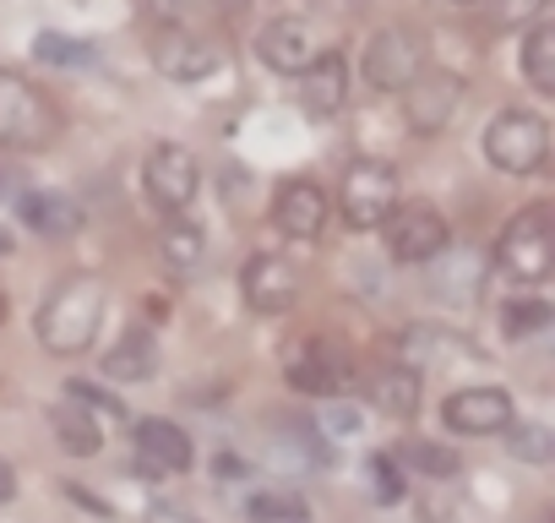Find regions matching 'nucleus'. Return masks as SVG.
<instances>
[{"mask_svg":"<svg viewBox=\"0 0 555 523\" xmlns=\"http://www.w3.org/2000/svg\"><path fill=\"white\" fill-rule=\"evenodd\" d=\"M7 251H12V234H7V229H0V256H7Z\"/></svg>","mask_w":555,"mask_h":523,"instance_id":"36","label":"nucleus"},{"mask_svg":"<svg viewBox=\"0 0 555 523\" xmlns=\"http://www.w3.org/2000/svg\"><path fill=\"white\" fill-rule=\"evenodd\" d=\"M544 7L550 0H490V17H495V28H528L544 17Z\"/></svg>","mask_w":555,"mask_h":523,"instance_id":"32","label":"nucleus"},{"mask_svg":"<svg viewBox=\"0 0 555 523\" xmlns=\"http://www.w3.org/2000/svg\"><path fill=\"white\" fill-rule=\"evenodd\" d=\"M447 7H474V0H447Z\"/></svg>","mask_w":555,"mask_h":523,"instance_id":"37","label":"nucleus"},{"mask_svg":"<svg viewBox=\"0 0 555 523\" xmlns=\"http://www.w3.org/2000/svg\"><path fill=\"white\" fill-rule=\"evenodd\" d=\"M50 425H55V442H61V447H66L72 458H93V452L104 447L93 409H82V404H72V398L50 409Z\"/></svg>","mask_w":555,"mask_h":523,"instance_id":"24","label":"nucleus"},{"mask_svg":"<svg viewBox=\"0 0 555 523\" xmlns=\"http://www.w3.org/2000/svg\"><path fill=\"white\" fill-rule=\"evenodd\" d=\"M17 496V474H12V463L0 458V501H12Z\"/></svg>","mask_w":555,"mask_h":523,"instance_id":"35","label":"nucleus"},{"mask_svg":"<svg viewBox=\"0 0 555 523\" xmlns=\"http://www.w3.org/2000/svg\"><path fill=\"white\" fill-rule=\"evenodd\" d=\"M501 328H506L512 339H522V333H544V328H550V306H544L539 295H528V301H512V306L501 311Z\"/></svg>","mask_w":555,"mask_h":523,"instance_id":"29","label":"nucleus"},{"mask_svg":"<svg viewBox=\"0 0 555 523\" xmlns=\"http://www.w3.org/2000/svg\"><path fill=\"white\" fill-rule=\"evenodd\" d=\"M522 77L533 93H555V23L539 17L522 34Z\"/></svg>","mask_w":555,"mask_h":523,"instance_id":"23","label":"nucleus"},{"mask_svg":"<svg viewBox=\"0 0 555 523\" xmlns=\"http://www.w3.org/2000/svg\"><path fill=\"white\" fill-rule=\"evenodd\" d=\"M34 55H39L44 66L77 72V66H93V61H99V44H93V39H66V34H39V39H34Z\"/></svg>","mask_w":555,"mask_h":523,"instance_id":"27","label":"nucleus"},{"mask_svg":"<svg viewBox=\"0 0 555 523\" xmlns=\"http://www.w3.org/2000/svg\"><path fill=\"white\" fill-rule=\"evenodd\" d=\"M403 490H409V480H403L398 458H392V452H376V458H371V496H376L382 507H392V501H403Z\"/></svg>","mask_w":555,"mask_h":523,"instance_id":"30","label":"nucleus"},{"mask_svg":"<svg viewBox=\"0 0 555 523\" xmlns=\"http://www.w3.org/2000/svg\"><path fill=\"white\" fill-rule=\"evenodd\" d=\"M284 382H289L295 393H306V398H349L354 366H349L333 344L311 339V344H300V349L284 360Z\"/></svg>","mask_w":555,"mask_h":523,"instance_id":"12","label":"nucleus"},{"mask_svg":"<svg viewBox=\"0 0 555 523\" xmlns=\"http://www.w3.org/2000/svg\"><path fill=\"white\" fill-rule=\"evenodd\" d=\"M147 55L169 82H207L223 66V44L202 28H153Z\"/></svg>","mask_w":555,"mask_h":523,"instance_id":"7","label":"nucleus"},{"mask_svg":"<svg viewBox=\"0 0 555 523\" xmlns=\"http://www.w3.org/2000/svg\"><path fill=\"white\" fill-rule=\"evenodd\" d=\"M360 66H365V82L376 93H403L425 72V50H420V39L409 28H376Z\"/></svg>","mask_w":555,"mask_h":523,"instance_id":"9","label":"nucleus"},{"mask_svg":"<svg viewBox=\"0 0 555 523\" xmlns=\"http://www.w3.org/2000/svg\"><path fill=\"white\" fill-rule=\"evenodd\" d=\"M158 371V339L147 328H131L109 355H104V377L109 382H147Z\"/></svg>","mask_w":555,"mask_h":523,"instance_id":"20","label":"nucleus"},{"mask_svg":"<svg viewBox=\"0 0 555 523\" xmlns=\"http://www.w3.org/2000/svg\"><path fill=\"white\" fill-rule=\"evenodd\" d=\"M360 420H365V414H360L349 398H327V409H322V431H327V436H354Z\"/></svg>","mask_w":555,"mask_h":523,"instance_id":"34","label":"nucleus"},{"mask_svg":"<svg viewBox=\"0 0 555 523\" xmlns=\"http://www.w3.org/2000/svg\"><path fill=\"white\" fill-rule=\"evenodd\" d=\"M430 268V284L447 295V301H474L479 295V279H485V256L479 251H441V256H430L425 262Z\"/></svg>","mask_w":555,"mask_h":523,"instance_id":"19","label":"nucleus"},{"mask_svg":"<svg viewBox=\"0 0 555 523\" xmlns=\"http://www.w3.org/2000/svg\"><path fill=\"white\" fill-rule=\"evenodd\" d=\"M245 518L250 523H306L311 501L295 490H256V496H245Z\"/></svg>","mask_w":555,"mask_h":523,"instance_id":"25","label":"nucleus"},{"mask_svg":"<svg viewBox=\"0 0 555 523\" xmlns=\"http://www.w3.org/2000/svg\"><path fill=\"white\" fill-rule=\"evenodd\" d=\"M17 213H23V224H28L34 234H50V240L82 229V207H77L66 191H23V196H17Z\"/></svg>","mask_w":555,"mask_h":523,"instance_id":"18","label":"nucleus"},{"mask_svg":"<svg viewBox=\"0 0 555 523\" xmlns=\"http://www.w3.org/2000/svg\"><path fill=\"white\" fill-rule=\"evenodd\" d=\"M398 458L409 463V469H420L425 480H452L457 469H463V458H457V447H447V442H403L398 447Z\"/></svg>","mask_w":555,"mask_h":523,"instance_id":"26","label":"nucleus"},{"mask_svg":"<svg viewBox=\"0 0 555 523\" xmlns=\"http://www.w3.org/2000/svg\"><path fill=\"white\" fill-rule=\"evenodd\" d=\"M420 398H425V377L414 366H387L371 387V404L387 414V420H409L420 414Z\"/></svg>","mask_w":555,"mask_h":523,"instance_id":"21","label":"nucleus"},{"mask_svg":"<svg viewBox=\"0 0 555 523\" xmlns=\"http://www.w3.org/2000/svg\"><path fill=\"white\" fill-rule=\"evenodd\" d=\"M506 447H512V458H522V463H550V458H555V436H550L544 425H533V420H512V425H506Z\"/></svg>","mask_w":555,"mask_h":523,"instance_id":"28","label":"nucleus"},{"mask_svg":"<svg viewBox=\"0 0 555 523\" xmlns=\"http://www.w3.org/2000/svg\"><path fill=\"white\" fill-rule=\"evenodd\" d=\"M104 306H109V290H104L99 273L61 279L44 295V306H39V322H34L39 328V344L50 355H82V349H93V339L104 328Z\"/></svg>","mask_w":555,"mask_h":523,"instance_id":"1","label":"nucleus"},{"mask_svg":"<svg viewBox=\"0 0 555 523\" xmlns=\"http://www.w3.org/2000/svg\"><path fill=\"white\" fill-rule=\"evenodd\" d=\"M447 218L430 207V202H398L392 213H387V251H392V262H403V268H425L430 256H441L447 251Z\"/></svg>","mask_w":555,"mask_h":523,"instance_id":"8","label":"nucleus"},{"mask_svg":"<svg viewBox=\"0 0 555 523\" xmlns=\"http://www.w3.org/2000/svg\"><path fill=\"white\" fill-rule=\"evenodd\" d=\"M66 398H72V404H82V409H99V414H109V420H120V414H126V404H120L115 393H104L99 382H66Z\"/></svg>","mask_w":555,"mask_h":523,"instance_id":"33","label":"nucleus"},{"mask_svg":"<svg viewBox=\"0 0 555 523\" xmlns=\"http://www.w3.org/2000/svg\"><path fill=\"white\" fill-rule=\"evenodd\" d=\"M398 207V169L387 158H354L338 180V213L349 229H382Z\"/></svg>","mask_w":555,"mask_h":523,"instance_id":"5","label":"nucleus"},{"mask_svg":"<svg viewBox=\"0 0 555 523\" xmlns=\"http://www.w3.org/2000/svg\"><path fill=\"white\" fill-rule=\"evenodd\" d=\"M495 268L512 284H544L555 268V234H550V207H522L506 234L495 240Z\"/></svg>","mask_w":555,"mask_h":523,"instance_id":"2","label":"nucleus"},{"mask_svg":"<svg viewBox=\"0 0 555 523\" xmlns=\"http://www.w3.org/2000/svg\"><path fill=\"white\" fill-rule=\"evenodd\" d=\"M158 256H164V268H169V273L191 279V273L202 268V256H207V234H202L191 218L169 213V224H164V234H158Z\"/></svg>","mask_w":555,"mask_h":523,"instance_id":"22","label":"nucleus"},{"mask_svg":"<svg viewBox=\"0 0 555 523\" xmlns=\"http://www.w3.org/2000/svg\"><path fill=\"white\" fill-rule=\"evenodd\" d=\"M240 295L250 311L261 317H278V311H289L295 295H300V273H295V262L284 256H272V251H256L245 268H240Z\"/></svg>","mask_w":555,"mask_h":523,"instance_id":"13","label":"nucleus"},{"mask_svg":"<svg viewBox=\"0 0 555 523\" xmlns=\"http://www.w3.org/2000/svg\"><path fill=\"white\" fill-rule=\"evenodd\" d=\"M398 99H403L409 131H414V137H436V131L452 120V110L463 104V77H457V72H441V66H425Z\"/></svg>","mask_w":555,"mask_h":523,"instance_id":"11","label":"nucleus"},{"mask_svg":"<svg viewBox=\"0 0 555 523\" xmlns=\"http://www.w3.org/2000/svg\"><path fill=\"white\" fill-rule=\"evenodd\" d=\"M142 191H147V202H153L158 213H185V207L196 202V191H202V164H196V153L180 148V142L147 148V158H142Z\"/></svg>","mask_w":555,"mask_h":523,"instance_id":"6","label":"nucleus"},{"mask_svg":"<svg viewBox=\"0 0 555 523\" xmlns=\"http://www.w3.org/2000/svg\"><path fill=\"white\" fill-rule=\"evenodd\" d=\"M137 463H142V474H185L191 469V436L175 425V420H158V414H147V420H137Z\"/></svg>","mask_w":555,"mask_h":523,"instance_id":"16","label":"nucleus"},{"mask_svg":"<svg viewBox=\"0 0 555 523\" xmlns=\"http://www.w3.org/2000/svg\"><path fill=\"white\" fill-rule=\"evenodd\" d=\"M550 153V126L544 115L533 110H501L490 126H485V158L501 169V175H533Z\"/></svg>","mask_w":555,"mask_h":523,"instance_id":"4","label":"nucleus"},{"mask_svg":"<svg viewBox=\"0 0 555 523\" xmlns=\"http://www.w3.org/2000/svg\"><path fill=\"white\" fill-rule=\"evenodd\" d=\"M196 7H207V0H142V12L158 28H196Z\"/></svg>","mask_w":555,"mask_h":523,"instance_id":"31","label":"nucleus"},{"mask_svg":"<svg viewBox=\"0 0 555 523\" xmlns=\"http://www.w3.org/2000/svg\"><path fill=\"white\" fill-rule=\"evenodd\" d=\"M61 131V110L17 72H0V148H44Z\"/></svg>","mask_w":555,"mask_h":523,"instance_id":"3","label":"nucleus"},{"mask_svg":"<svg viewBox=\"0 0 555 523\" xmlns=\"http://www.w3.org/2000/svg\"><path fill=\"white\" fill-rule=\"evenodd\" d=\"M256 55H261L267 72L300 77V72L322 55V44H317V28H311L306 17H272V23L256 34Z\"/></svg>","mask_w":555,"mask_h":523,"instance_id":"14","label":"nucleus"},{"mask_svg":"<svg viewBox=\"0 0 555 523\" xmlns=\"http://www.w3.org/2000/svg\"><path fill=\"white\" fill-rule=\"evenodd\" d=\"M517 420V404H512V393L506 387H457V393H447V404H441V425L452 431V436H501L506 425Z\"/></svg>","mask_w":555,"mask_h":523,"instance_id":"10","label":"nucleus"},{"mask_svg":"<svg viewBox=\"0 0 555 523\" xmlns=\"http://www.w3.org/2000/svg\"><path fill=\"white\" fill-rule=\"evenodd\" d=\"M327 218H333V202H327L322 186H311V180H284V186H278L272 224L284 229L289 240H317L327 229Z\"/></svg>","mask_w":555,"mask_h":523,"instance_id":"15","label":"nucleus"},{"mask_svg":"<svg viewBox=\"0 0 555 523\" xmlns=\"http://www.w3.org/2000/svg\"><path fill=\"white\" fill-rule=\"evenodd\" d=\"M300 104L311 115H338L349 104V66L338 50H322L306 72H300Z\"/></svg>","mask_w":555,"mask_h":523,"instance_id":"17","label":"nucleus"}]
</instances>
